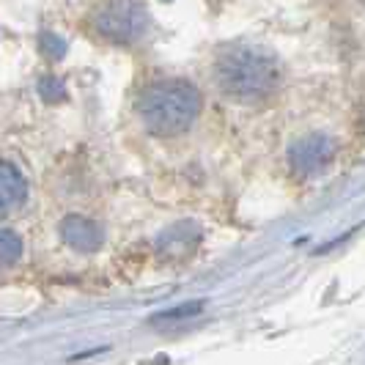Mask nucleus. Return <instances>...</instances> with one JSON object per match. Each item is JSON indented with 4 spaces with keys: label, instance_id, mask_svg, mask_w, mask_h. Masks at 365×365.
Instances as JSON below:
<instances>
[{
    "label": "nucleus",
    "instance_id": "nucleus-1",
    "mask_svg": "<svg viewBox=\"0 0 365 365\" xmlns=\"http://www.w3.org/2000/svg\"><path fill=\"white\" fill-rule=\"evenodd\" d=\"M203 110L201 91L182 77H165L143 88L138 99L140 124L154 138H179L190 132Z\"/></svg>",
    "mask_w": 365,
    "mask_h": 365
},
{
    "label": "nucleus",
    "instance_id": "nucleus-2",
    "mask_svg": "<svg viewBox=\"0 0 365 365\" xmlns=\"http://www.w3.org/2000/svg\"><path fill=\"white\" fill-rule=\"evenodd\" d=\"M215 86L217 91L239 105H258L269 99L280 86V69L272 55L256 47H231L215 61Z\"/></svg>",
    "mask_w": 365,
    "mask_h": 365
},
{
    "label": "nucleus",
    "instance_id": "nucleus-3",
    "mask_svg": "<svg viewBox=\"0 0 365 365\" xmlns=\"http://www.w3.org/2000/svg\"><path fill=\"white\" fill-rule=\"evenodd\" d=\"M91 25L110 44H135L146 36L151 19L135 0H102L93 9Z\"/></svg>",
    "mask_w": 365,
    "mask_h": 365
},
{
    "label": "nucleus",
    "instance_id": "nucleus-4",
    "mask_svg": "<svg viewBox=\"0 0 365 365\" xmlns=\"http://www.w3.org/2000/svg\"><path fill=\"white\" fill-rule=\"evenodd\" d=\"M335 160V143L329 135L311 132L297 138L289 148V165L297 176H316Z\"/></svg>",
    "mask_w": 365,
    "mask_h": 365
},
{
    "label": "nucleus",
    "instance_id": "nucleus-5",
    "mask_svg": "<svg viewBox=\"0 0 365 365\" xmlns=\"http://www.w3.org/2000/svg\"><path fill=\"white\" fill-rule=\"evenodd\" d=\"M61 239L77 253H96L105 242V231L99 222L83 215H66L61 220Z\"/></svg>",
    "mask_w": 365,
    "mask_h": 365
},
{
    "label": "nucleus",
    "instance_id": "nucleus-6",
    "mask_svg": "<svg viewBox=\"0 0 365 365\" xmlns=\"http://www.w3.org/2000/svg\"><path fill=\"white\" fill-rule=\"evenodd\" d=\"M28 176L11 160H0V217L14 215L28 201Z\"/></svg>",
    "mask_w": 365,
    "mask_h": 365
},
{
    "label": "nucleus",
    "instance_id": "nucleus-7",
    "mask_svg": "<svg viewBox=\"0 0 365 365\" xmlns=\"http://www.w3.org/2000/svg\"><path fill=\"white\" fill-rule=\"evenodd\" d=\"M25 253V242L17 231L11 228H0V269H11L22 261Z\"/></svg>",
    "mask_w": 365,
    "mask_h": 365
},
{
    "label": "nucleus",
    "instance_id": "nucleus-8",
    "mask_svg": "<svg viewBox=\"0 0 365 365\" xmlns=\"http://www.w3.org/2000/svg\"><path fill=\"white\" fill-rule=\"evenodd\" d=\"M203 311V302L201 299H192V302H184L179 308H170L165 313H157L154 322H184V319H195L198 313Z\"/></svg>",
    "mask_w": 365,
    "mask_h": 365
},
{
    "label": "nucleus",
    "instance_id": "nucleus-9",
    "mask_svg": "<svg viewBox=\"0 0 365 365\" xmlns=\"http://www.w3.org/2000/svg\"><path fill=\"white\" fill-rule=\"evenodd\" d=\"M38 91H41V99H47V102H61V99H66V86H63L61 80H55V77H44V80L38 83Z\"/></svg>",
    "mask_w": 365,
    "mask_h": 365
},
{
    "label": "nucleus",
    "instance_id": "nucleus-10",
    "mask_svg": "<svg viewBox=\"0 0 365 365\" xmlns=\"http://www.w3.org/2000/svg\"><path fill=\"white\" fill-rule=\"evenodd\" d=\"M41 47H44V53L50 55L53 61H58L61 55L66 53V41H63V38H58L55 34H50V31L41 36Z\"/></svg>",
    "mask_w": 365,
    "mask_h": 365
},
{
    "label": "nucleus",
    "instance_id": "nucleus-11",
    "mask_svg": "<svg viewBox=\"0 0 365 365\" xmlns=\"http://www.w3.org/2000/svg\"><path fill=\"white\" fill-rule=\"evenodd\" d=\"M360 3H363V6H365V0H360Z\"/></svg>",
    "mask_w": 365,
    "mask_h": 365
}]
</instances>
